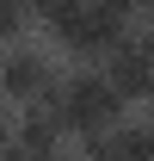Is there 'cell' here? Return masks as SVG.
Returning a JSON list of instances; mask_svg holds the SVG:
<instances>
[{
  "mask_svg": "<svg viewBox=\"0 0 154 161\" xmlns=\"http://www.w3.org/2000/svg\"><path fill=\"white\" fill-rule=\"evenodd\" d=\"M105 80L123 93V105H142V99H148V87H154V56L142 50V31H136L123 50L105 56Z\"/></svg>",
  "mask_w": 154,
  "mask_h": 161,
  "instance_id": "277c9868",
  "label": "cell"
},
{
  "mask_svg": "<svg viewBox=\"0 0 154 161\" xmlns=\"http://www.w3.org/2000/svg\"><path fill=\"white\" fill-rule=\"evenodd\" d=\"M0 105H6V93H0Z\"/></svg>",
  "mask_w": 154,
  "mask_h": 161,
  "instance_id": "ba28073f",
  "label": "cell"
},
{
  "mask_svg": "<svg viewBox=\"0 0 154 161\" xmlns=\"http://www.w3.org/2000/svg\"><path fill=\"white\" fill-rule=\"evenodd\" d=\"M43 105H56L62 130H68L74 142L111 136L117 124L136 112V105H123V93H117L111 80H105V68H68V75H62V87H56V99H43Z\"/></svg>",
  "mask_w": 154,
  "mask_h": 161,
  "instance_id": "7a4b0ae2",
  "label": "cell"
},
{
  "mask_svg": "<svg viewBox=\"0 0 154 161\" xmlns=\"http://www.w3.org/2000/svg\"><path fill=\"white\" fill-rule=\"evenodd\" d=\"M37 31L49 37L68 68H105L111 50L142 31V6H117V0H49L37 6Z\"/></svg>",
  "mask_w": 154,
  "mask_h": 161,
  "instance_id": "6da1fadb",
  "label": "cell"
},
{
  "mask_svg": "<svg viewBox=\"0 0 154 161\" xmlns=\"http://www.w3.org/2000/svg\"><path fill=\"white\" fill-rule=\"evenodd\" d=\"M74 161H117V155H111V142L99 136V142H80V155H74Z\"/></svg>",
  "mask_w": 154,
  "mask_h": 161,
  "instance_id": "52a82bcc",
  "label": "cell"
},
{
  "mask_svg": "<svg viewBox=\"0 0 154 161\" xmlns=\"http://www.w3.org/2000/svg\"><path fill=\"white\" fill-rule=\"evenodd\" d=\"M62 75H68V62L49 50V37H25V43H6L0 50V93H6V105L13 112H25V105H43L56 99Z\"/></svg>",
  "mask_w": 154,
  "mask_h": 161,
  "instance_id": "3957f363",
  "label": "cell"
},
{
  "mask_svg": "<svg viewBox=\"0 0 154 161\" xmlns=\"http://www.w3.org/2000/svg\"><path fill=\"white\" fill-rule=\"evenodd\" d=\"M105 142H111V155H117V161H154V118L130 112V118L117 124Z\"/></svg>",
  "mask_w": 154,
  "mask_h": 161,
  "instance_id": "5b68a950",
  "label": "cell"
},
{
  "mask_svg": "<svg viewBox=\"0 0 154 161\" xmlns=\"http://www.w3.org/2000/svg\"><path fill=\"white\" fill-rule=\"evenodd\" d=\"M25 37H37V6L0 0V50H6V43H25Z\"/></svg>",
  "mask_w": 154,
  "mask_h": 161,
  "instance_id": "8992f818",
  "label": "cell"
}]
</instances>
